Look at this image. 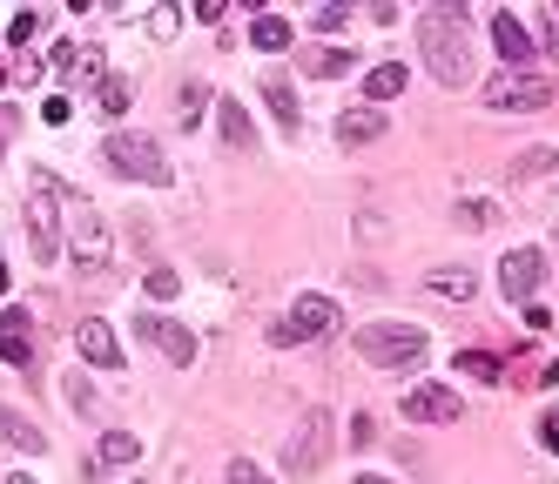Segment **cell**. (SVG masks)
<instances>
[{"label": "cell", "instance_id": "cell-18", "mask_svg": "<svg viewBox=\"0 0 559 484\" xmlns=\"http://www.w3.org/2000/svg\"><path fill=\"white\" fill-rule=\"evenodd\" d=\"M425 289L438 303H472V297H479V276H472V269H425Z\"/></svg>", "mask_w": 559, "mask_h": 484}, {"label": "cell", "instance_id": "cell-15", "mask_svg": "<svg viewBox=\"0 0 559 484\" xmlns=\"http://www.w3.org/2000/svg\"><path fill=\"white\" fill-rule=\"evenodd\" d=\"M216 128H223V148H236V155H243V148H257V121H249V108H243V101H216Z\"/></svg>", "mask_w": 559, "mask_h": 484}, {"label": "cell", "instance_id": "cell-24", "mask_svg": "<svg viewBox=\"0 0 559 484\" xmlns=\"http://www.w3.org/2000/svg\"><path fill=\"white\" fill-rule=\"evenodd\" d=\"M249 47H263V55L290 47V21H283V14H257V21H249Z\"/></svg>", "mask_w": 559, "mask_h": 484}, {"label": "cell", "instance_id": "cell-26", "mask_svg": "<svg viewBox=\"0 0 559 484\" xmlns=\"http://www.w3.org/2000/svg\"><path fill=\"white\" fill-rule=\"evenodd\" d=\"M533 27H539V47L559 61V14H553V0H546V7H533ZM539 47H533V55H539Z\"/></svg>", "mask_w": 559, "mask_h": 484}, {"label": "cell", "instance_id": "cell-12", "mask_svg": "<svg viewBox=\"0 0 559 484\" xmlns=\"http://www.w3.org/2000/svg\"><path fill=\"white\" fill-rule=\"evenodd\" d=\"M75 350L95 363V370H122V343H115V330L101 317H88V323H75Z\"/></svg>", "mask_w": 559, "mask_h": 484}, {"label": "cell", "instance_id": "cell-35", "mask_svg": "<svg viewBox=\"0 0 559 484\" xmlns=\"http://www.w3.org/2000/svg\"><path fill=\"white\" fill-rule=\"evenodd\" d=\"M67 404H75V410H81V418H95V390H88V384H81V377H67Z\"/></svg>", "mask_w": 559, "mask_h": 484}, {"label": "cell", "instance_id": "cell-27", "mask_svg": "<svg viewBox=\"0 0 559 484\" xmlns=\"http://www.w3.org/2000/svg\"><path fill=\"white\" fill-rule=\"evenodd\" d=\"M101 115H108V121H122V115H128V81H122V75L101 81Z\"/></svg>", "mask_w": 559, "mask_h": 484}, {"label": "cell", "instance_id": "cell-38", "mask_svg": "<svg viewBox=\"0 0 559 484\" xmlns=\"http://www.w3.org/2000/svg\"><path fill=\"white\" fill-rule=\"evenodd\" d=\"M371 438H378V424H371V418H351V444H358V451H364Z\"/></svg>", "mask_w": 559, "mask_h": 484}, {"label": "cell", "instance_id": "cell-11", "mask_svg": "<svg viewBox=\"0 0 559 484\" xmlns=\"http://www.w3.org/2000/svg\"><path fill=\"white\" fill-rule=\"evenodd\" d=\"M0 363H14V370L34 363V317L27 309H0Z\"/></svg>", "mask_w": 559, "mask_h": 484}, {"label": "cell", "instance_id": "cell-13", "mask_svg": "<svg viewBox=\"0 0 559 484\" xmlns=\"http://www.w3.org/2000/svg\"><path fill=\"white\" fill-rule=\"evenodd\" d=\"M493 47H499L505 67H526V61H533V34H526V21H519V14H493Z\"/></svg>", "mask_w": 559, "mask_h": 484}, {"label": "cell", "instance_id": "cell-42", "mask_svg": "<svg viewBox=\"0 0 559 484\" xmlns=\"http://www.w3.org/2000/svg\"><path fill=\"white\" fill-rule=\"evenodd\" d=\"M553 14H559V0H553Z\"/></svg>", "mask_w": 559, "mask_h": 484}, {"label": "cell", "instance_id": "cell-29", "mask_svg": "<svg viewBox=\"0 0 559 484\" xmlns=\"http://www.w3.org/2000/svg\"><path fill=\"white\" fill-rule=\"evenodd\" d=\"M559 168V148H526L519 155V176H553Z\"/></svg>", "mask_w": 559, "mask_h": 484}, {"label": "cell", "instance_id": "cell-33", "mask_svg": "<svg viewBox=\"0 0 559 484\" xmlns=\"http://www.w3.org/2000/svg\"><path fill=\"white\" fill-rule=\"evenodd\" d=\"M229 484H269V471H263L257 458H236V464H229Z\"/></svg>", "mask_w": 559, "mask_h": 484}, {"label": "cell", "instance_id": "cell-36", "mask_svg": "<svg viewBox=\"0 0 559 484\" xmlns=\"http://www.w3.org/2000/svg\"><path fill=\"white\" fill-rule=\"evenodd\" d=\"M41 115H47V121H55V128H61V121L75 115V101H67V95H47V101H41Z\"/></svg>", "mask_w": 559, "mask_h": 484}, {"label": "cell", "instance_id": "cell-9", "mask_svg": "<svg viewBox=\"0 0 559 484\" xmlns=\"http://www.w3.org/2000/svg\"><path fill=\"white\" fill-rule=\"evenodd\" d=\"M539 283H546V256H539V249H505V263H499V289H505V297L526 309L539 297Z\"/></svg>", "mask_w": 559, "mask_h": 484}, {"label": "cell", "instance_id": "cell-22", "mask_svg": "<svg viewBox=\"0 0 559 484\" xmlns=\"http://www.w3.org/2000/svg\"><path fill=\"white\" fill-rule=\"evenodd\" d=\"M351 67H358L351 47H317V55H303V75H317V81H337V75H351Z\"/></svg>", "mask_w": 559, "mask_h": 484}, {"label": "cell", "instance_id": "cell-8", "mask_svg": "<svg viewBox=\"0 0 559 484\" xmlns=\"http://www.w3.org/2000/svg\"><path fill=\"white\" fill-rule=\"evenodd\" d=\"M404 418H412V424H459L465 397L445 390V384H412V390H404Z\"/></svg>", "mask_w": 559, "mask_h": 484}, {"label": "cell", "instance_id": "cell-41", "mask_svg": "<svg viewBox=\"0 0 559 484\" xmlns=\"http://www.w3.org/2000/svg\"><path fill=\"white\" fill-rule=\"evenodd\" d=\"M358 484H391V478H371V471H358Z\"/></svg>", "mask_w": 559, "mask_h": 484}, {"label": "cell", "instance_id": "cell-6", "mask_svg": "<svg viewBox=\"0 0 559 484\" xmlns=\"http://www.w3.org/2000/svg\"><path fill=\"white\" fill-rule=\"evenodd\" d=\"M324 458H330V410H310V418L290 430V444H283V471L310 478V471H324Z\"/></svg>", "mask_w": 559, "mask_h": 484}, {"label": "cell", "instance_id": "cell-34", "mask_svg": "<svg viewBox=\"0 0 559 484\" xmlns=\"http://www.w3.org/2000/svg\"><path fill=\"white\" fill-rule=\"evenodd\" d=\"M344 21H351V7H317V14H310V27H317V34H337Z\"/></svg>", "mask_w": 559, "mask_h": 484}, {"label": "cell", "instance_id": "cell-14", "mask_svg": "<svg viewBox=\"0 0 559 484\" xmlns=\"http://www.w3.org/2000/svg\"><path fill=\"white\" fill-rule=\"evenodd\" d=\"M0 444H14V451L41 458V451H47V430L34 424V418H21V410H14V404H0Z\"/></svg>", "mask_w": 559, "mask_h": 484}, {"label": "cell", "instance_id": "cell-2", "mask_svg": "<svg viewBox=\"0 0 559 484\" xmlns=\"http://www.w3.org/2000/svg\"><path fill=\"white\" fill-rule=\"evenodd\" d=\"M351 343H358V357L378 363V370H404V363H418L432 350V337L418 330V323H364Z\"/></svg>", "mask_w": 559, "mask_h": 484}, {"label": "cell", "instance_id": "cell-40", "mask_svg": "<svg viewBox=\"0 0 559 484\" xmlns=\"http://www.w3.org/2000/svg\"><path fill=\"white\" fill-rule=\"evenodd\" d=\"M0 484H34V478H27V471H14V478H0Z\"/></svg>", "mask_w": 559, "mask_h": 484}, {"label": "cell", "instance_id": "cell-21", "mask_svg": "<svg viewBox=\"0 0 559 484\" xmlns=\"http://www.w3.org/2000/svg\"><path fill=\"white\" fill-rule=\"evenodd\" d=\"M142 458V438L135 430H108V438L95 444V471H115V464H135Z\"/></svg>", "mask_w": 559, "mask_h": 484}, {"label": "cell", "instance_id": "cell-31", "mask_svg": "<svg viewBox=\"0 0 559 484\" xmlns=\"http://www.w3.org/2000/svg\"><path fill=\"white\" fill-rule=\"evenodd\" d=\"M34 34H41V14H14V21H7V41L14 47H27Z\"/></svg>", "mask_w": 559, "mask_h": 484}, {"label": "cell", "instance_id": "cell-17", "mask_svg": "<svg viewBox=\"0 0 559 484\" xmlns=\"http://www.w3.org/2000/svg\"><path fill=\"white\" fill-rule=\"evenodd\" d=\"M101 256H108V222H101V216H81V222H75V263L95 276Z\"/></svg>", "mask_w": 559, "mask_h": 484}, {"label": "cell", "instance_id": "cell-3", "mask_svg": "<svg viewBox=\"0 0 559 484\" xmlns=\"http://www.w3.org/2000/svg\"><path fill=\"white\" fill-rule=\"evenodd\" d=\"M101 162H108L122 182H148V188H162V182H168L162 148L148 142V135H128V128H115L108 142H101Z\"/></svg>", "mask_w": 559, "mask_h": 484}, {"label": "cell", "instance_id": "cell-30", "mask_svg": "<svg viewBox=\"0 0 559 484\" xmlns=\"http://www.w3.org/2000/svg\"><path fill=\"white\" fill-rule=\"evenodd\" d=\"M176 27H182L176 7H156V14H148V41H176Z\"/></svg>", "mask_w": 559, "mask_h": 484}, {"label": "cell", "instance_id": "cell-7", "mask_svg": "<svg viewBox=\"0 0 559 484\" xmlns=\"http://www.w3.org/2000/svg\"><path fill=\"white\" fill-rule=\"evenodd\" d=\"M27 242L41 263H55L61 256V216H55V182L34 176V202H27Z\"/></svg>", "mask_w": 559, "mask_h": 484}, {"label": "cell", "instance_id": "cell-23", "mask_svg": "<svg viewBox=\"0 0 559 484\" xmlns=\"http://www.w3.org/2000/svg\"><path fill=\"white\" fill-rule=\"evenodd\" d=\"M452 222H459V229H493L499 202L493 196H459V202H452Z\"/></svg>", "mask_w": 559, "mask_h": 484}, {"label": "cell", "instance_id": "cell-39", "mask_svg": "<svg viewBox=\"0 0 559 484\" xmlns=\"http://www.w3.org/2000/svg\"><path fill=\"white\" fill-rule=\"evenodd\" d=\"M539 444H546V451L559 458V410H553V418H546V424H539Z\"/></svg>", "mask_w": 559, "mask_h": 484}, {"label": "cell", "instance_id": "cell-28", "mask_svg": "<svg viewBox=\"0 0 559 484\" xmlns=\"http://www.w3.org/2000/svg\"><path fill=\"white\" fill-rule=\"evenodd\" d=\"M148 297H156V303H176V297H182V276H176V269H148Z\"/></svg>", "mask_w": 559, "mask_h": 484}, {"label": "cell", "instance_id": "cell-16", "mask_svg": "<svg viewBox=\"0 0 559 484\" xmlns=\"http://www.w3.org/2000/svg\"><path fill=\"white\" fill-rule=\"evenodd\" d=\"M378 135H384V108H364L358 101V108L337 115V142L344 148H364V142H378Z\"/></svg>", "mask_w": 559, "mask_h": 484}, {"label": "cell", "instance_id": "cell-32", "mask_svg": "<svg viewBox=\"0 0 559 484\" xmlns=\"http://www.w3.org/2000/svg\"><path fill=\"white\" fill-rule=\"evenodd\" d=\"M81 55H88V47H75V41H55V55H47V67H55V75H67V67H81Z\"/></svg>", "mask_w": 559, "mask_h": 484}, {"label": "cell", "instance_id": "cell-1", "mask_svg": "<svg viewBox=\"0 0 559 484\" xmlns=\"http://www.w3.org/2000/svg\"><path fill=\"white\" fill-rule=\"evenodd\" d=\"M418 55H425L432 81H445V88H465L472 81V14L459 0L418 14Z\"/></svg>", "mask_w": 559, "mask_h": 484}, {"label": "cell", "instance_id": "cell-4", "mask_svg": "<svg viewBox=\"0 0 559 484\" xmlns=\"http://www.w3.org/2000/svg\"><path fill=\"white\" fill-rule=\"evenodd\" d=\"M479 101H485L493 115H539V108L553 101V81L533 75V67H505V75H493V81L479 88Z\"/></svg>", "mask_w": 559, "mask_h": 484}, {"label": "cell", "instance_id": "cell-5", "mask_svg": "<svg viewBox=\"0 0 559 484\" xmlns=\"http://www.w3.org/2000/svg\"><path fill=\"white\" fill-rule=\"evenodd\" d=\"M337 303L330 297H297L290 303V317L283 323H269V343H277V350H290V343H324V337H337Z\"/></svg>", "mask_w": 559, "mask_h": 484}, {"label": "cell", "instance_id": "cell-10", "mask_svg": "<svg viewBox=\"0 0 559 484\" xmlns=\"http://www.w3.org/2000/svg\"><path fill=\"white\" fill-rule=\"evenodd\" d=\"M135 337L156 343L176 370H189V363H196V330H189V323H176V317H142V323H135Z\"/></svg>", "mask_w": 559, "mask_h": 484}, {"label": "cell", "instance_id": "cell-25", "mask_svg": "<svg viewBox=\"0 0 559 484\" xmlns=\"http://www.w3.org/2000/svg\"><path fill=\"white\" fill-rule=\"evenodd\" d=\"M459 377H472V384H499V357L493 350H459Z\"/></svg>", "mask_w": 559, "mask_h": 484}, {"label": "cell", "instance_id": "cell-37", "mask_svg": "<svg viewBox=\"0 0 559 484\" xmlns=\"http://www.w3.org/2000/svg\"><path fill=\"white\" fill-rule=\"evenodd\" d=\"M526 330H553V309L546 303H526Z\"/></svg>", "mask_w": 559, "mask_h": 484}, {"label": "cell", "instance_id": "cell-19", "mask_svg": "<svg viewBox=\"0 0 559 484\" xmlns=\"http://www.w3.org/2000/svg\"><path fill=\"white\" fill-rule=\"evenodd\" d=\"M263 101H269V115H277V128L297 135L303 108H297V88H290V81H283V75H263Z\"/></svg>", "mask_w": 559, "mask_h": 484}, {"label": "cell", "instance_id": "cell-20", "mask_svg": "<svg viewBox=\"0 0 559 484\" xmlns=\"http://www.w3.org/2000/svg\"><path fill=\"white\" fill-rule=\"evenodd\" d=\"M404 81H412V75H404V61L371 67V75H364V108H378V101H398V95H404Z\"/></svg>", "mask_w": 559, "mask_h": 484}]
</instances>
